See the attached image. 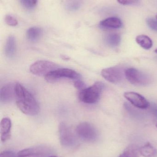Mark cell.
<instances>
[{
	"mask_svg": "<svg viewBox=\"0 0 157 157\" xmlns=\"http://www.w3.org/2000/svg\"><path fill=\"white\" fill-rule=\"evenodd\" d=\"M15 98L18 107L25 114L35 115L39 112V105L35 97L18 83L16 84Z\"/></svg>",
	"mask_w": 157,
	"mask_h": 157,
	"instance_id": "cell-1",
	"label": "cell"
},
{
	"mask_svg": "<svg viewBox=\"0 0 157 157\" xmlns=\"http://www.w3.org/2000/svg\"><path fill=\"white\" fill-rule=\"evenodd\" d=\"M104 84L96 82L91 86L80 90L78 98L82 102L87 104H94L97 102L104 88Z\"/></svg>",
	"mask_w": 157,
	"mask_h": 157,
	"instance_id": "cell-2",
	"label": "cell"
},
{
	"mask_svg": "<svg viewBox=\"0 0 157 157\" xmlns=\"http://www.w3.org/2000/svg\"><path fill=\"white\" fill-rule=\"evenodd\" d=\"M76 132L79 138L87 142L93 143L98 138V133L96 128L91 124L86 122L77 125Z\"/></svg>",
	"mask_w": 157,
	"mask_h": 157,
	"instance_id": "cell-3",
	"label": "cell"
},
{
	"mask_svg": "<svg viewBox=\"0 0 157 157\" xmlns=\"http://www.w3.org/2000/svg\"><path fill=\"white\" fill-rule=\"evenodd\" d=\"M59 138L63 146L73 147L77 145V139L70 127L64 122H61L59 126Z\"/></svg>",
	"mask_w": 157,
	"mask_h": 157,
	"instance_id": "cell-4",
	"label": "cell"
},
{
	"mask_svg": "<svg viewBox=\"0 0 157 157\" xmlns=\"http://www.w3.org/2000/svg\"><path fill=\"white\" fill-rule=\"evenodd\" d=\"M58 64L53 62L39 60L33 63L29 68L30 72L38 76H46L49 74L59 69Z\"/></svg>",
	"mask_w": 157,
	"mask_h": 157,
	"instance_id": "cell-5",
	"label": "cell"
},
{
	"mask_svg": "<svg viewBox=\"0 0 157 157\" xmlns=\"http://www.w3.org/2000/svg\"><path fill=\"white\" fill-rule=\"evenodd\" d=\"M45 79L49 83L56 82L62 78L78 79L81 75L74 70L66 68H59L45 76Z\"/></svg>",
	"mask_w": 157,
	"mask_h": 157,
	"instance_id": "cell-6",
	"label": "cell"
},
{
	"mask_svg": "<svg viewBox=\"0 0 157 157\" xmlns=\"http://www.w3.org/2000/svg\"><path fill=\"white\" fill-rule=\"evenodd\" d=\"M53 153V150L49 147L40 145L25 148L17 155V157H49Z\"/></svg>",
	"mask_w": 157,
	"mask_h": 157,
	"instance_id": "cell-7",
	"label": "cell"
},
{
	"mask_svg": "<svg viewBox=\"0 0 157 157\" xmlns=\"http://www.w3.org/2000/svg\"><path fill=\"white\" fill-rule=\"evenodd\" d=\"M125 75L127 80L135 86H146L150 82V78L146 74L135 68L127 69Z\"/></svg>",
	"mask_w": 157,
	"mask_h": 157,
	"instance_id": "cell-8",
	"label": "cell"
},
{
	"mask_svg": "<svg viewBox=\"0 0 157 157\" xmlns=\"http://www.w3.org/2000/svg\"><path fill=\"white\" fill-rule=\"evenodd\" d=\"M124 98L135 107L144 109H147L149 103L147 100L141 94L133 91H127L124 94Z\"/></svg>",
	"mask_w": 157,
	"mask_h": 157,
	"instance_id": "cell-9",
	"label": "cell"
},
{
	"mask_svg": "<svg viewBox=\"0 0 157 157\" xmlns=\"http://www.w3.org/2000/svg\"><path fill=\"white\" fill-rule=\"evenodd\" d=\"M101 75L107 81L115 84L120 83L123 78L122 72L117 67H109L103 69L101 71Z\"/></svg>",
	"mask_w": 157,
	"mask_h": 157,
	"instance_id": "cell-10",
	"label": "cell"
},
{
	"mask_svg": "<svg viewBox=\"0 0 157 157\" xmlns=\"http://www.w3.org/2000/svg\"><path fill=\"white\" fill-rule=\"evenodd\" d=\"M16 84L8 83L1 88L0 101L2 103L10 102L15 98Z\"/></svg>",
	"mask_w": 157,
	"mask_h": 157,
	"instance_id": "cell-11",
	"label": "cell"
},
{
	"mask_svg": "<svg viewBox=\"0 0 157 157\" xmlns=\"http://www.w3.org/2000/svg\"><path fill=\"white\" fill-rule=\"evenodd\" d=\"M11 128L12 122L9 118L6 117L2 119L1 122V139L3 143L10 138Z\"/></svg>",
	"mask_w": 157,
	"mask_h": 157,
	"instance_id": "cell-12",
	"label": "cell"
},
{
	"mask_svg": "<svg viewBox=\"0 0 157 157\" xmlns=\"http://www.w3.org/2000/svg\"><path fill=\"white\" fill-rule=\"evenodd\" d=\"M100 25L104 28L119 29L121 27L122 23L119 17H110L102 20Z\"/></svg>",
	"mask_w": 157,
	"mask_h": 157,
	"instance_id": "cell-13",
	"label": "cell"
},
{
	"mask_svg": "<svg viewBox=\"0 0 157 157\" xmlns=\"http://www.w3.org/2000/svg\"><path fill=\"white\" fill-rule=\"evenodd\" d=\"M16 49L15 38L14 36H10L6 40L5 48V52L6 57L9 58H13L15 54Z\"/></svg>",
	"mask_w": 157,
	"mask_h": 157,
	"instance_id": "cell-14",
	"label": "cell"
},
{
	"mask_svg": "<svg viewBox=\"0 0 157 157\" xmlns=\"http://www.w3.org/2000/svg\"><path fill=\"white\" fill-rule=\"evenodd\" d=\"M42 34L43 30L41 28L33 27L28 29L26 32V36L29 41L35 42L40 39Z\"/></svg>",
	"mask_w": 157,
	"mask_h": 157,
	"instance_id": "cell-15",
	"label": "cell"
},
{
	"mask_svg": "<svg viewBox=\"0 0 157 157\" xmlns=\"http://www.w3.org/2000/svg\"><path fill=\"white\" fill-rule=\"evenodd\" d=\"M135 40L138 45L145 49H150L153 47L152 40L148 36L141 35L136 36Z\"/></svg>",
	"mask_w": 157,
	"mask_h": 157,
	"instance_id": "cell-16",
	"label": "cell"
},
{
	"mask_svg": "<svg viewBox=\"0 0 157 157\" xmlns=\"http://www.w3.org/2000/svg\"><path fill=\"white\" fill-rule=\"evenodd\" d=\"M139 152L144 157H156L157 151L156 149L150 144L147 143L146 144L142 147Z\"/></svg>",
	"mask_w": 157,
	"mask_h": 157,
	"instance_id": "cell-17",
	"label": "cell"
},
{
	"mask_svg": "<svg viewBox=\"0 0 157 157\" xmlns=\"http://www.w3.org/2000/svg\"><path fill=\"white\" fill-rule=\"evenodd\" d=\"M119 157H139L138 149L135 146L128 147Z\"/></svg>",
	"mask_w": 157,
	"mask_h": 157,
	"instance_id": "cell-18",
	"label": "cell"
},
{
	"mask_svg": "<svg viewBox=\"0 0 157 157\" xmlns=\"http://www.w3.org/2000/svg\"><path fill=\"white\" fill-rule=\"evenodd\" d=\"M106 41L109 46L112 47L119 46L121 41L120 36L118 34H110L107 36Z\"/></svg>",
	"mask_w": 157,
	"mask_h": 157,
	"instance_id": "cell-19",
	"label": "cell"
},
{
	"mask_svg": "<svg viewBox=\"0 0 157 157\" xmlns=\"http://www.w3.org/2000/svg\"><path fill=\"white\" fill-rule=\"evenodd\" d=\"M5 21L7 25L11 26H15L18 25V21L12 16L7 15L5 17Z\"/></svg>",
	"mask_w": 157,
	"mask_h": 157,
	"instance_id": "cell-20",
	"label": "cell"
},
{
	"mask_svg": "<svg viewBox=\"0 0 157 157\" xmlns=\"http://www.w3.org/2000/svg\"><path fill=\"white\" fill-rule=\"evenodd\" d=\"M147 25L152 30L157 31V20L154 18H149L147 19Z\"/></svg>",
	"mask_w": 157,
	"mask_h": 157,
	"instance_id": "cell-21",
	"label": "cell"
},
{
	"mask_svg": "<svg viewBox=\"0 0 157 157\" xmlns=\"http://www.w3.org/2000/svg\"><path fill=\"white\" fill-rule=\"evenodd\" d=\"M22 5L27 9H31L34 7L31 0H19Z\"/></svg>",
	"mask_w": 157,
	"mask_h": 157,
	"instance_id": "cell-22",
	"label": "cell"
},
{
	"mask_svg": "<svg viewBox=\"0 0 157 157\" xmlns=\"http://www.w3.org/2000/svg\"><path fill=\"white\" fill-rule=\"evenodd\" d=\"M0 157H17V155L13 151L6 150L1 153Z\"/></svg>",
	"mask_w": 157,
	"mask_h": 157,
	"instance_id": "cell-23",
	"label": "cell"
},
{
	"mask_svg": "<svg viewBox=\"0 0 157 157\" xmlns=\"http://www.w3.org/2000/svg\"><path fill=\"white\" fill-rule=\"evenodd\" d=\"M80 3L78 2H73L68 4V9L71 11H75L80 7Z\"/></svg>",
	"mask_w": 157,
	"mask_h": 157,
	"instance_id": "cell-24",
	"label": "cell"
},
{
	"mask_svg": "<svg viewBox=\"0 0 157 157\" xmlns=\"http://www.w3.org/2000/svg\"><path fill=\"white\" fill-rule=\"evenodd\" d=\"M75 87L77 89L79 90H83L85 88H86L85 84L83 81L81 80L78 79L74 83Z\"/></svg>",
	"mask_w": 157,
	"mask_h": 157,
	"instance_id": "cell-25",
	"label": "cell"
},
{
	"mask_svg": "<svg viewBox=\"0 0 157 157\" xmlns=\"http://www.w3.org/2000/svg\"><path fill=\"white\" fill-rule=\"evenodd\" d=\"M118 2L123 5L134 4L138 2L139 0H117Z\"/></svg>",
	"mask_w": 157,
	"mask_h": 157,
	"instance_id": "cell-26",
	"label": "cell"
},
{
	"mask_svg": "<svg viewBox=\"0 0 157 157\" xmlns=\"http://www.w3.org/2000/svg\"><path fill=\"white\" fill-rule=\"evenodd\" d=\"M31 1L34 6H36L38 0H31Z\"/></svg>",
	"mask_w": 157,
	"mask_h": 157,
	"instance_id": "cell-27",
	"label": "cell"
},
{
	"mask_svg": "<svg viewBox=\"0 0 157 157\" xmlns=\"http://www.w3.org/2000/svg\"><path fill=\"white\" fill-rule=\"evenodd\" d=\"M155 52H156V53H157V48L155 50Z\"/></svg>",
	"mask_w": 157,
	"mask_h": 157,
	"instance_id": "cell-28",
	"label": "cell"
},
{
	"mask_svg": "<svg viewBox=\"0 0 157 157\" xmlns=\"http://www.w3.org/2000/svg\"><path fill=\"white\" fill-rule=\"evenodd\" d=\"M49 157H58L57 156H50Z\"/></svg>",
	"mask_w": 157,
	"mask_h": 157,
	"instance_id": "cell-29",
	"label": "cell"
},
{
	"mask_svg": "<svg viewBox=\"0 0 157 157\" xmlns=\"http://www.w3.org/2000/svg\"><path fill=\"white\" fill-rule=\"evenodd\" d=\"M156 19L157 20V14L156 15Z\"/></svg>",
	"mask_w": 157,
	"mask_h": 157,
	"instance_id": "cell-30",
	"label": "cell"
},
{
	"mask_svg": "<svg viewBox=\"0 0 157 157\" xmlns=\"http://www.w3.org/2000/svg\"><path fill=\"white\" fill-rule=\"evenodd\" d=\"M156 127L157 128V123L156 124Z\"/></svg>",
	"mask_w": 157,
	"mask_h": 157,
	"instance_id": "cell-31",
	"label": "cell"
}]
</instances>
